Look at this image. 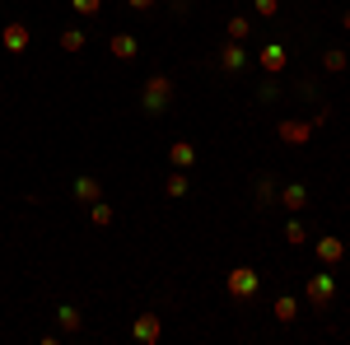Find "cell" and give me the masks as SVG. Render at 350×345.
Masks as SVG:
<instances>
[{
  "mask_svg": "<svg viewBox=\"0 0 350 345\" xmlns=\"http://www.w3.org/2000/svg\"><path fill=\"white\" fill-rule=\"evenodd\" d=\"M168 103H173V80H168V75H150V80H145V94H140V107H145L150 117H159Z\"/></svg>",
  "mask_w": 350,
  "mask_h": 345,
  "instance_id": "1",
  "label": "cell"
},
{
  "mask_svg": "<svg viewBox=\"0 0 350 345\" xmlns=\"http://www.w3.org/2000/svg\"><path fill=\"white\" fill-rule=\"evenodd\" d=\"M224 290L234 294V299H247V294H257V290H262V275H257L252 266H234V271L224 275Z\"/></svg>",
  "mask_w": 350,
  "mask_h": 345,
  "instance_id": "2",
  "label": "cell"
},
{
  "mask_svg": "<svg viewBox=\"0 0 350 345\" xmlns=\"http://www.w3.org/2000/svg\"><path fill=\"white\" fill-rule=\"evenodd\" d=\"M28 42H33V28L24 24V19H10V24L0 28V47H5V52H28Z\"/></svg>",
  "mask_w": 350,
  "mask_h": 345,
  "instance_id": "3",
  "label": "cell"
},
{
  "mask_svg": "<svg viewBox=\"0 0 350 345\" xmlns=\"http://www.w3.org/2000/svg\"><path fill=\"white\" fill-rule=\"evenodd\" d=\"M332 299H336V275H332V271L313 275V280H308V303H313V308H327Z\"/></svg>",
  "mask_w": 350,
  "mask_h": 345,
  "instance_id": "4",
  "label": "cell"
},
{
  "mask_svg": "<svg viewBox=\"0 0 350 345\" xmlns=\"http://www.w3.org/2000/svg\"><path fill=\"white\" fill-rule=\"evenodd\" d=\"M131 336H135L140 345H154V341L163 336V322H159V313H145V318H135Z\"/></svg>",
  "mask_w": 350,
  "mask_h": 345,
  "instance_id": "5",
  "label": "cell"
},
{
  "mask_svg": "<svg viewBox=\"0 0 350 345\" xmlns=\"http://www.w3.org/2000/svg\"><path fill=\"white\" fill-rule=\"evenodd\" d=\"M275 135H280L285 145H308V140H313V122H280Z\"/></svg>",
  "mask_w": 350,
  "mask_h": 345,
  "instance_id": "6",
  "label": "cell"
},
{
  "mask_svg": "<svg viewBox=\"0 0 350 345\" xmlns=\"http://www.w3.org/2000/svg\"><path fill=\"white\" fill-rule=\"evenodd\" d=\"M70 191H75V201H80V206H94V201H103V187H98V178H89V173H80V178L70 182Z\"/></svg>",
  "mask_w": 350,
  "mask_h": 345,
  "instance_id": "7",
  "label": "cell"
},
{
  "mask_svg": "<svg viewBox=\"0 0 350 345\" xmlns=\"http://www.w3.org/2000/svg\"><path fill=\"white\" fill-rule=\"evenodd\" d=\"M275 201H280L285 210H304V206H308V187L304 182H285L280 191H275Z\"/></svg>",
  "mask_w": 350,
  "mask_h": 345,
  "instance_id": "8",
  "label": "cell"
},
{
  "mask_svg": "<svg viewBox=\"0 0 350 345\" xmlns=\"http://www.w3.org/2000/svg\"><path fill=\"white\" fill-rule=\"evenodd\" d=\"M219 66H224L229 75H239L243 66H247V47H243V42H224V52H219Z\"/></svg>",
  "mask_w": 350,
  "mask_h": 345,
  "instance_id": "9",
  "label": "cell"
},
{
  "mask_svg": "<svg viewBox=\"0 0 350 345\" xmlns=\"http://www.w3.org/2000/svg\"><path fill=\"white\" fill-rule=\"evenodd\" d=\"M168 163H173V168H191V163H196V145L173 140V145H168Z\"/></svg>",
  "mask_w": 350,
  "mask_h": 345,
  "instance_id": "10",
  "label": "cell"
},
{
  "mask_svg": "<svg viewBox=\"0 0 350 345\" xmlns=\"http://www.w3.org/2000/svg\"><path fill=\"white\" fill-rule=\"evenodd\" d=\"M341 257H346V243L341 238H318V262L323 266H336Z\"/></svg>",
  "mask_w": 350,
  "mask_h": 345,
  "instance_id": "11",
  "label": "cell"
},
{
  "mask_svg": "<svg viewBox=\"0 0 350 345\" xmlns=\"http://www.w3.org/2000/svg\"><path fill=\"white\" fill-rule=\"evenodd\" d=\"M262 66H267V75H280L285 70V47L280 42H267L262 47Z\"/></svg>",
  "mask_w": 350,
  "mask_h": 345,
  "instance_id": "12",
  "label": "cell"
},
{
  "mask_svg": "<svg viewBox=\"0 0 350 345\" xmlns=\"http://www.w3.org/2000/svg\"><path fill=\"white\" fill-rule=\"evenodd\" d=\"M108 47H112V56H117V61H131V56L140 52V42H135L131 33H117V38H112Z\"/></svg>",
  "mask_w": 350,
  "mask_h": 345,
  "instance_id": "13",
  "label": "cell"
},
{
  "mask_svg": "<svg viewBox=\"0 0 350 345\" xmlns=\"http://www.w3.org/2000/svg\"><path fill=\"white\" fill-rule=\"evenodd\" d=\"M271 313H275V322H295V318H299V303H295V294H280Z\"/></svg>",
  "mask_w": 350,
  "mask_h": 345,
  "instance_id": "14",
  "label": "cell"
},
{
  "mask_svg": "<svg viewBox=\"0 0 350 345\" xmlns=\"http://www.w3.org/2000/svg\"><path fill=\"white\" fill-rule=\"evenodd\" d=\"M89 219H94L98 229H108V224H112V206H108V201H94V206H89Z\"/></svg>",
  "mask_w": 350,
  "mask_h": 345,
  "instance_id": "15",
  "label": "cell"
},
{
  "mask_svg": "<svg viewBox=\"0 0 350 345\" xmlns=\"http://www.w3.org/2000/svg\"><path fill=\"white\" fill-rule=\"evenodd\" d=\"M275 191H280V187L271 182V178H262V182H257V206H262V210H267V206H275Z\"/></svg>",
  "mask_w": 350,
  "mask_h": 345,
  "instance_id": "16",
  "label": "cell"
},
{
  "mask_svg": "<svg viewBox=\"0 0 350 345\" xmlns=\"http://www.w3.org/2000/svg\"><path fill=\"white\" fill-rule=\"evenodd\" d=\"M56 322H61V331H80V313L66 303V308H56Z\"/></svg>",
  "mask_w": 350,
  "mask_h": 345,
  "instance_id": "17",
  "label": "cell"
},
{
  "mask_svg": "<svg viewBox=\"0 0 350 345\" xmlns=\"http://www.w3.org/2000/svg\"><path fill=\"white\" fill-rule=\"evenodd\" d=\"M346 66H350V56L341 52V47H332V52L323 56V70H346Z\"/></svg>",
  "mask_w": 350,
  "mask_h": 345,
  "instance_id": "18",
  "label": "cell"
},
{
  "mask_svg": "<svg viewBox=\"0 0 350 345\" xmlns=\"http://www.w3.org/2000/svg\"><path fill=\"white\" fill-rule=\"evenodd\" d=\"M61 47H66V52H80V47H84V33H80V28H66V33H61Z\"/></svg>",
  "mask_w": 350,
  "mask_h": 345,
  "instance_id": "19",
  "label": "cell"
},
{
  "mask_svg": "<svg viewBox=\"0 0 350 345\" xmlns=\"http://www.w3.org/2000/svg\"><path fill=\"white\" fill-rule=\"evenodd\" d=\"M247 19H243V14H234V19H229V42H243V38H247Z\"/></svg>",
  "mask_w": 350,
  "mask_h": 345,
  "instance_id": "20",
  "label": "cell"
},
{
  "mask_svg": "<svg viewBox=\"0 0 350 345\" xmlns=\"http://www.w3.org/2000/svg\"><path fill=\"white\" fill-rule=\"evenodd\" d=\"M168 196H187V168H178V173L168 178Z\"/></svg>",
  "mask_w": 350,
  "mask_h": 345,
  "instance_id": "21",
  "label": "cell"
},
{
  "mask_svg": "<svg viewBox=\"0 0 350 345\" xmlns=\"http://www.w3.org/2000/svg\"><path fill=\"white\" fill-rule=\"evenodd\" d=\"M70 5H75V14H84V19H94L103 10V0H70Z\"/></svg>",
  "mask_w": 350,
  "mask_h": 345,
  "instance_id": "22",
  "label": "cell"
},
{
  "mask_svg": "<svg viewBox=\"0 0 350 345\" xmlns=\"http://www.w3.org/2000/svg\"><path fill=\"white\" fill-rule=\"evenodd\" d=\"M304 238H308V234H304V224H299V219H290V224H285V243H295V247H299Z\"/></svg>",
  "mask_w": 350,
  "mask_h": 345,
  "instance_id": "23",
  "label": "cell"
},
{
  "mask_svg": "<svg viewBox=\"0 0 350 345\" xmlns=\"http://www.w3.org/2000/svg\"><path fill=\"white\" fill-rule=\"evenodd\" d=\"M252 5H257L262 19H275V14H280V0H252Z\"/></svg>",
  "mask_w": 350,
  "mask_h": 345,
  "instance_id": "24",
  "label": "cell"
},
{
  "mask_svg": "<svg viewBox=\"0 0 350 345\" xmlns=\"http://www.w3.org/2000/svg\"><path fill=\"white\" fill-rule=\"evenodd\" d=\"M275 94H280V89H275V80H267L262 89H257V98H262V103H275Z\"/></svg>",
  "mask_w": 350,
  "mask_h": 345,
  "instance_id": "25",
  "label": "cell"
},
{
  "mask_svg": "<svg viewBox=\"0 0 350 345\" xmlns=\"http://www.w3.org/2000/svg\"><path fill=\"white\" fill-rule=\"evenodd\" d=\"M299 94L304 98H318V80H299Z\"/></svg>",
  "mask_w": 350,
  "mask_h": 345,
  "instance_id": "26",
  "label": "cell"
},
{
  "mask_svg": "<svg viewBox=\"0 0 350 345\" xmlns=\"http://www.w3.org/2000/svg\"><path fill=\"white\" fill-rule=\"evenodd\" d=\"M126 5H131V10H150L154 0H126Z\"/></svg>",
  "mask_w": 350,
  "mask_h": 345,
  "instance_id": "27",
  "label": "cell"
},
{
  "mask_svg": "<svg viewBox=\"0 0 350 345\" xmlns=\"http://www.w3.org/2000/svg\"><path fill=\"white\" fill-rule=\"evenodd\" d=\"M341 24H346V28H350V10H346V14H341Z\"/></svg>",
  "mask_w": 350,
  "mask_h": 345,
  "instance_id": "28",
  "label": "cell"
}]
</instances>
